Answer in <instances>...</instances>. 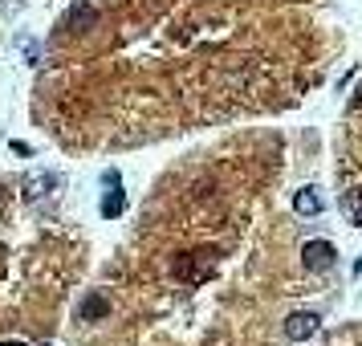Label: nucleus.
<instances>
[{"instance_id": "nucleus-7", "label": "nucleus", "mask_w": 362, "mask_h": 346, "mask_svg": "<svg viewBox=\"0 0 362 346\" xmlns=\"http://www.w3.org/2000/svg\"><path fill=\"white\" fill-rule=\"evenodd\" d=\"M346 212H350V220H354V224H362V188L346 192Z\"/></svg>"}, {"instance_id": "nucleus-6", "label": "nucleus", "mask_w": 362, "mask_h": 346, "mask_svg": "<svg viewBox=\"0 0 362 346\" xmlns=\"http://www.w3.org/2000/svg\"><path fill=\"white\" fill-rule=\"evenodd\" d=\"M293 204H297V212H302V216H318V212H322V200L313 196V188H305V192L297 196Z\"/></svg>"}, {"instance_id": "nucleus-2", "label": "nucleus", "mask_w": 362, "mask_h": 346, "mask_svg": "<svg viewBox=\"0 0 362 346\" xmlns=\"http://www.w3.org/2000/svg\"><path fill=\"white\" fill-rule=\"evenodd\" d=\"M285 334L293 338V342H302V338H309V334H318V314H293L285 322Z\"/></svg>"}, {"instance_id": "nucleus-1", "label": "nucleus", "mask_w": 362, "mask_h": 346, "mask_svg": "<svg viewBox=\"0 0 362 346\" xmlns=\"http://www.w3.org/2000/svg\"><path fill=\"white\" fill-rule=\"evenodd\" d=\"M334 257H338V252H334V245H330V241H309V245L302 249L305 269H313V273L330 269V265H334Z\"/></svg>"}, {"instance_id": "nucleus-10", "label": "nucleus", "mask_w": 362, "mask_h": 346, "mask_svg": "<svg viewBox=\"0 0 362 346\" xmlns=\"http://www.w3.org/2000/svg\"><path fill=\"white\" fill-rule=\"evenodd\" d=\"M358 102H362V94H358Z\"/></svg>"}, {"instance_id": "nucleus-9", "label": "nucleus", "mask_w": 362, "mask_h": 346, "mask_svg": "<svg viewBox=\"0 0 362 346\" xmlns=\"http://www.w3.org/2000/svg\"><path fill=\"white\" fill-rule=\"evenodd\" d=\"M0 346H25V342H0Z\"/></svg>"}, {"instance_id": "nucleus-4", "label": "nucleus", "mask_w": 362, "mask_h": 346, "mask_svg": "<svg viewBox=\"0 0 362 346\" xmlns=\"http://www.w3.org/2000/svg\"><path fill=\"white\" fill-rule=\"evenodd\" d=\"M106 314H110V302H106L102 293H90V297L77 306V318H82V322H98V318H106Z\"/></svg>"}, {"instance_id": "nucleus-8", "label": "nucleus", "mask_w": 362, "mask_h": 346, "mask_svg": "<svg viewBox=\"0 0 362 346\" xmlns=\"http://www.w3.org/2000/svg\"><path fill=\"white\" fill-rule=\"evenodd\" d=\"M20 49H25V58H29V65H33V61H37V53H41L37 45H33V41H20Z\"/></svg>"}, {"instance_id": "nucleus-3", "label": "nucleus", "mask_w": 362, "mask_h": 346, "mask_svg": "<svg viewBox=\"0 0 362 346\" xmlns=\"http://www.w3.org/2000/svg\"><path fill=\"white\" fill-rule=\"evenodd\" d=\"M106 184H110V196L102 200V216L115 220L118 212H122V204H127V196H122V188H118V172H106Z\"/></svg>"}, {"instance_id": "nucleus-5", "label": "nucleus", "mask_w": 362, "mask_h": 346, "mask_svg": "<svg viewBox=\"0 0 362 346\" xmlns=\"http://www.w3.org/2000/svg\"><path fill=\"white\" fill-rule=\"evenodd\" d=\"M94 20H98V13L90 8V4H74V8L65 13V29H74V33H86Z\"/></svg>"}]
</instances>
